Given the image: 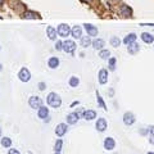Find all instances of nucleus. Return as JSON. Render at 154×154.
<instances>
[{
  "label": "nucleus",
  "instance_id": "ddd939ff",
  "mask_svg": "<svg viewBox=\"0 0 154 154\" xmlns=\"http://www.w3.org/2000/svg\"><path fill=\"white\" fill-rule=\"evenodd\" d=\"M116 148V141L113 138H107L104 140V149L105 150H113Z\"/></svg>",
  "mask_w": 154,
  "mask_h": 154
},
{
  "label": "nucleus",
  "instance_id": "473e14b6",
  "mask_svg": "<svg viewBox=\"0 0 154 154\" xmlns=\"http://www.w3.org/2000/svg\"><path fill=\"white\" fill-rule=\"evenodd\" d=\"M37 86H38V90H40V91H44V90H45V87H46V84H45V82H40Z\"/></svg>",
  "mask_w": 154,
  "mask_h": 154
},
{
  "label": "nucleus",
  "instance_id": "bb28decb",
  "mask_svg": "<svg viewBox=\"0 0 154 154\" xmlns=\"http://www.w3.org/2000/svg\"><path fill=\"white\" fill-rule=\"evenodd\" d=\"M111 45L113 46V48H118V46L121 45V40H120V38H118L117 36L111 37Z\"/></svg>",
  "mask_w": 154,
  "mask_h": 154
},
{
  "label": "nucleus",
  "instance_id": "20e7f679",
  "mask_svg": "<svg viewBox=\"0 0 154 154\" xmlns=\"http://www.w3.org/2000/svg\"><path fill=\"white\" fill-rule=\"evenodd\" d=\"M63 50L66 53H69V54H72V53L76 50L75 41H73V40H66V41H63Z\"/></svg>",
  "mask_w": 154,
  "mask_h": 154
},
{
  "label": "nucleus",
  "instance_id": "39448f33",
  "mask_svg": "<svg viewBox=\"0 0 154 154\" xmlns=\"http://www.w3.org/2000/svg\"><path fill=\"white\" fill-rule=\"evenodd\" d=\"M18 77L22 82H28L31 80V73H30V71L27 68H22L18 73Z\"/></svg>",
  "mask_w": 154,
  "mask_h": 154
},
{
  "label": "nucleus",
  "instance_id": "9b49d317",
  "mask_svg": "<svg viewBox=\"0 0 154 154\" xmlns=\"http://www.w3.org/2000/svg\"><path fill=\"white\" fill-rule=\"evenodd\" d=\"M66 120H67V123H68V125H75V123H77V121L80 120V116L77 114L76 112H72V113L67 114Z\"/></svg>",
  "mask_w": 154,
  "mask_h": 154
},
{
  "label": "nucleus",
  "instance_id": "cd10ccee",
  "mask_svg": "<svg viewBox=\"0 0 154 154\" xmlns=\"http://www.w3.org/2000/svg\"><path fill=\"white\" fill-rule=\"evenodd\" d=\"M109 55H111V52H109V50H105V49H102L99 53V57L102 59H109Z\"/></svg>",
  "mask_w": 154,
  "mask_h": 154
},
{
  "label": "nucleus",
  "instance_id": "f03ea898",
  "mask_svg": "<svg viewBox=\"0 0 154 154\" xmlns=\"http://www.w3.org/2000/svg\"><path fill=\"white\" fill-rule=\"evenodd\" d=\"M71 30H72V28H71L67 23H60V25L58 26V28H57V32H58V35L60 37H67V36H69V35H71Z\"/></svg>",
  "mask_w": 154,
  "mask_h": 154
},
{
  "label": "nucleus",
  "instance_id": "9d476101",
  "mask_svg": "<svg viewBox=\"0 0 154 154\" xmlns=\"http://www.w3.org/2000/svg\"><path fill=\"white\" fill-rule=\"evenodd\" d=\"M49 116V109L46 108L45 105H41L40 108L37 109V117L41 118V120H46Z\"/></svg>",
  "mask_w": 154,
  "mask_h": 154
},
{
  "label": "nucleus",
  "instance_id": "dca6fc26",
  "mask_svg": "<svg viewBox=\"0 0 154 154\" xmlns=\"http://www.w3.org/2000/svg\"><path fill=\"white\" fill-rule=\"evenodd\" d=\"M71 35H72L73 38H81L82 37V28L80 26H75L72 30H71Z\"/></svg>",
  "mask_w": 154,
  "mask_h": 154
},
{
  "label": "nucleus",
  "instance_id": "aec40b11",
  "mask_svg": "<svg viewBox=\"0 0 154 154\" xmlns=\"http://www.w3.org/2000/svg\"><path fill=\"white\" fill-rule=\"evenodd\" d=\"M141 40L146 44H150L154 41V36L152 34H149V32H143V34H141Z\"/></svg>",
  "mask_w": 154,
  "mask_h": 154
},
{
  "label": "nucleus",
  "instance_id": "c85d7f7f",
  "mask_svg": "<svg viewBox=\"0 0 154 154\" xmlns=\"http://www.w3.org/2000/svg\"><path fill=\"white\" fill-rule=\"evenodd\" d=\"M96 100H98V104L102 107L103 109H105V111H107V105H105L104 100H103V98L100 96V94H99V93H96Z\"/></svg>",
  "mask_w": 154,
  "mask_h": 154
},
{
  "label": "nucleus",
  "instance_id": "2eb2a0df",
  "mask_svg": "<svg viewBox=\"0 0 154 154\" xmlns=\"http://www.w3.org/2000/svg\"><path fill=\"white\" fill-rule=\"evenodd\" d=\"M82 117L86 121H91V120H94V118H96V112L93 111V109H87V111H84Z\"/></svg>",
  "mask_w": 154,
  "mask_h": 154
},
{
  "label": "nucleus",
  "instance_id": "ea45409f",
  "mask_svg": "<svg viewBox=\"0 0 154 154\" xmlns=\"http://www.w3.org/2000/svg\"><path fill=\"white\" fill-rule=\"evenodd\" d=\"M0 19H3V17H0Z\"/></svg>",
  "mask_w": 154,
  "mask_h": 154
},
{
  "label": "nucleus",
  "instance_id": "412c9836",
  "mask_svg": "<svg viewBox=\"0 0 154 154\" xmlns=\"http://www.w3.org/2000/svg\"><path fill=\"white\" fill-rule=\"evenodd\" d=\"M58 66H59V59L57 57L49 58V60H48V67L49 68H52V69H55Z\"/></svg>",
  "mask_w": 154,
  "mask_h": 154
},
{
  "label": "nucleus",
  "instance_id": "c9c22d12",
  "mask_svg": "<svg viewBox=\"0 0 154 154\" xmlns=\"http://www.w3.org/2000/svg\"><path fill=\"white\" fill-rule=\"evenodd\" d=\"M82 1H85V3H87V1H91V0H82Z\"/></svg>",
  "mask_w": 154,
  "mask_h": 154
},
{
  "label": "nucleus",
  "instance_id": "4468645a",
  "mask_svg": "<svg viewBox=\"0 0 154 154\" xmlns=\"http://www.w3.org/2000/svg\"><path fill=\"white\" fill-rule=\"evenodd\" d=\"M22 17H23V18H26V19H40L41 18L36 12H31V10H26L25 13H23Z\"/></svg>",
  "mask_w": 154,
  "mask_h": 154
},
{
  "label": "nucleus",
  "instance_id": "6e6552de",
  "mask_svg": "<svg viewBox=\"0 0 154 154\" xmlns=\"http://www.w3.org/2000/svg\"><path fill=\"white\" fill-rule=\"evenodd\" d=\"M134 122H135V116L132 114L131 112H126V113L123 114V123H125L126 126H131Z\"/></svg>",
  "mask_w": 154,
  "mask_h": 154
},
{
  "label": "nucleus",
  "instance_id": "2f4dec72",
  "mask_svg": "<svg viewBox=\"0 0 154 154\" xmlns=\"http://www.w3.org/2000/svg\"><path fill=\"white\" fill-rule=\"evenodd\" d=\"M55 49L63 50V43H62V41H57V43H55Z\"/></svg>",
  "mask_w": 154,
  "mask_h": 154
},
{
  "label": "nucleus",
  "instance_id": "5701e85b",
  "mask_svg": "<svg viewBox=\"0 0 154 154\" xmlns=\"http://www.w3.org/2000/svg\"><path fill=\"white\" fill-rule=\"evenodd\" d=\"M91 36H82L81 37V46L82 48H87V46H90L91 44H93V41H91Z\"/></svg>",
  "mask_w": 154,
  "mask_h": 154
},
{
  "label": "nucleus",
  "instance_id": "6ab92c4d",
  "mask_svg": "<svg viewBox=\"0 0 154 154\" xmlns=\"http://www.w3.org/2000/svg\"><path fill=\"white\" fill-rule=\"evenodd\" d=\"M127 50H129V53L130 54H136V53H139V50H140V48H139V44H136V43H131V44H129L127 45Z\"/></svg>",
  "mask_w": 154,
  "mask_h": 154
},
{
  "label": "nucleus",
  "instance_id": "a878e982",
  "mask_svg": "<svg viewBox=\"0 0 154 154\" xmlns=\"http://www.w3.org/2000/svg\"><path fill=\"white\" fill-rule=\"evenodd\" d=\"M1 146L10 148L12 146V139L10 138H3L1 139Z\"/></svg>",
  "mask_w": 154,
  "mask_h": 154
},
{
  "label": "nucleus",
  "instance_id": "423d86ee",
  "mask_svg": "<svg viewBox=\"0 0 154 154\" xmlns=\"http://www.w3.org/2000/svg\"><path fill=\"white\" fill-rule=\"evenodd\" d=\"M95 127H96V130H98L99 132H104L105 130H107V127H108L107 120H105V118H98Z\"/></svg>",
  "mask_w": 154,
  "mask_h": 154
},
{
  "label": "nucleus",
  "instance_id": "58836bf2",
  "mask_svg": "<svg viewBox=\"0 0 154 154\" xmlns=\"http://www.w3.org/2000/svg\"><path fill=\"white\" fill-rule=\"evenodd\" d=\"M148 154H154V153H152V152H150V153H148Z\"/></svg>",
  "mask_w": 154,
  "mask_h": 154
},
{
  "label": "nucleus",
  "instance_id": "f704fd0d",
  "mask_svg": "<svg viewBox=\"0 0 154 154\" xmlns=\"http://www.w3.org/2000/svg\"><path fill=\"white\" fill-rule=\"evenodd\" d=\"M149 143L154 145V134H150L149 135Z\"/></svg>",
  "mask_w": 154,
  "mask_h": 154
},
{
  "label": "nucleus",
  "instance_id": "7c9ffc66",
  "mask_svg": "<svg viewBox=\"0 0 154 154\" xmlns=\"http://www.w3.org/2000/svg\"><path fill=\"white\" fill-rule=\"evenodd\" d=\"M116 69V58H109V71Z\"/></svg>",
  "mask_w": 154,
  "mask_h": 154
},
{
  "label": "nucleus",
  "instance_id": "b1692460",
  "mask_svg": "<svg viewBox=\"0 0 154 154\" xmlns=\"http://www.w3.org/2000/svg\"><path fill=\"white\" fill-rule=\"evenodd\" d=\"M136 37H138V36H136L135 34H129L125 38H123V43H125L126 45H129V44H131V43H135Z\"/></svg>",
  "mask_w": 154,
  "mask_h": 154
},
{
  "label": "nucleus",
  "instance_id": "393cba45",
  "mask_svg": "<svg viewBox=\"0 0 154 154\" xmlns=\"http://www.w3.org/2000/svg\"><path fill=\"white\" fill-rule=\"evenodd\" d=\"M68 84H69V86H71V87H77V86H78V84H80L78 77L72 76V77L69 78V81H68Z\"/></svg>",
  "mask_w": 154,
  "mask_h": 154
},
{
  "label": "nucleus",
  "instance_id": "4c0bfd02",
  "mask_svg": "<svg viewBox=\"0 0 154 154\" xmlns=\"http://www.w3.org/2000/svg\"><path fill=\"white\" fill-rule=\"evenodd\" d=\"M0 138H1V129H0Z\"/></svg>",
  "mask_w": 154,
  "mask_h": 154
},
{
  "label": "nucleus",
  "instance_id": "f8f14e48",
  "mask_svg": "<svg viewBox=\"0 0 154 154\" xmlns=\"http://www.w3.org/2000/svg\"><path fill=\"white\" fill-rule=\"evenodd\" d=\"M84 27H85V30H86L89 36H96L98 35V28L95 27V26L90 25V23H85Z\"/></svg>",
  "mask_w": 154,
  "mask_h": 154
},
{
  "label": "nucleus",
  "instance_id": "e433bc0d",
  "mask_svg": "<svg viewBox=\"0 0 154 154\" xmlns=\"http://www.w3.org/2000/svg\"><path fill=\"white\" fill-rule=\"evenodd\" d=\"M54 154H60V152H55Z\"/></svg>",
  "mask_w": 154,
  "mask_h": 154
},
{
  "label": "nucleus",
  "instance_id": "f3484780",
  "mask_svg": "<svg viewBox=\"0 0 154 154\" xmlns=\"http://www.w3.org/2000/svg\"><path fill=\"white\" fill-rule=\"evenodd\" d=\"M57 30H55L53 26H48L46 27V35H48V37L50 38V40H55L57 38Z\"/></svg>",
  "mask_w": 154,
  "mask_h": 154
},
{
  "label": "nucleus",
  "instance_id": "72a5a7b5",
  "mask_svg": "<svg viewBox=\"0 0 154 154\" xmlns=\"http://www.w3.org/2000/svg\"><path fill=\"white\" fill-rule=\"evenodd\" d=\"M8 154H21L17 149H9V152H8Z\"/></svg>",
  "mask_w": 154,
  "mask_h": 154
},
{
  "label": "nucleus",
  "instance_id": "f257e3e1",
  "mask_svg": "<svg viewBox=\"0 0 154 154\" xmlns=\"http://www.w3.org/2000/svg\"><path fill=\"white\" fill-rule=\"evenodd\" d=\"M46 102L52 108H59L62 105V99L57 93H50L48 98H46Z\"/></svg>",
  "mask_w": 154,
  "mask_h": 154
},
{
  "label": "nucleus",
  "instance_id": "0eeeda50",
  "mask_svg": "<svg viewBox=\"0 0 154 154\" xmlns=\"http://www.w3.org/2000/svg\"><path fill=\"white\" fill-rule=\"evenodd\" d=\"M67 123H59V125L57 126V129H55V135L59 136V138H62V136H64L67 134Z\"/></svg>",
  "mask_w": 154,
  "mask_h": 154
},
{
  "label": "nucleus",
  "instance_id": "c756f323",
  "mask_svg": "<svg viewBox=\"0 0 154 154\" xmlns=\"http://www.w3.org/2000/svg\"><path fill=\"white\" fill-rule=\"evenodd\" d=\"M62 146H63V140H62V139H58V140L55 141L54 150H55V152H60V150H62Z\"/></svg>",
  "mask_w": 154,
  "mask_h": 154
},
{
  "label": "nucleus",
  "instance_id": "7ed1b4c3",
  "mask_svg": "<svg viewBox=\"0 0 154 154\" xmlns=\"http://www.w3.org/2000/svg\"><path fill=\"white\" fill-rule=\"evenodd\" d=\"M28 104L32 109H38L41 105H43V99L38 96H30L28 99Z\"/></svg>",
  "mask_w": 154,
  "mask_h": 154
},
{
  "label": "nucleus",
  "instance_id": "4be33fe9",
  "mask_svg": "<svg viewBox=\"0 0 154 154\" xmlns=\"http://www.w3.org/2000/svg\"><path fill=\"white\" fill-rule=\"evenodd\" d=\"M104 40H102V38H95V40H93V46L95 48L96 50H102L103 46H104Z\"/></svg>",
  "mask_w": 154,
  "mask_h": 154
},
{
  "label": "nucleus",
  "instance_id": "a211bd4d",
  "mask_svg": "<svg viewBox=\"0 0 154 154\" xmlns=\"http://www.w3.org/2000/svg\"><path fill=\"white\" fill-rule=\"evenodd\" d=\"M120 13H121V16H123V17H131L132 10H131V8H129V5H122V7L120 8Z\"/></svg>",
  "mask_w": 154,
  "mask_h": 154
},
{
  "label": "nucleus",
  "instance_id": "1a4fd4ad",
  "mask_svg": "<svg viewBox=\"0 0 154 154\" xmlns=\"http://www.w3.org/2000/svg\"><path fill=\"white\" fill-rule=\"evenodd\" d=\"M98 80H99V84L104 85L108 82V71L107 69H100L99 75H98Z\"/></svg>",
  "mask_w": 154,
  "mask_h": 154
}]
</instances>
